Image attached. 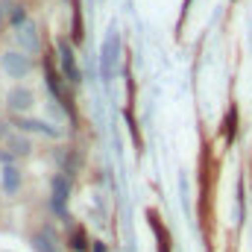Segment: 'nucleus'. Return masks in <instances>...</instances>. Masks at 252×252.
Here are the masks:
<instances>
[{
	"mask_svg": "<svg viewBox=\"0 0 252 252\" xmlns=\"http://www.w3.org/2000/svg\"><path fill=\"white\" fill-rule=\"evenodd\" d=\"M30 244H32L35 252H59L62 250L59 235H56V229H53L50 223H41V229H38L35 235H30Z\"/></svg>",
	"mask_w": 252,
	"mask_h": 252,
	"instance_id": "obj_4",
	"label": "nucleus"
},
{
	"mask_svg": "<svg viewBox=\"0 0 252 252\" xmlns=\"http://www.w3.org/2000/svg\"><path fill=\"white\" fill-rule=\"evenodd\" d=\"M70 190H73L70 176L62 173V170L53 173V179H50V205H53V211L64 214V205H67V199H70Z\"/></svg>",
	"mask_w": 252,
	"mask_h": 252,
	"instance_id": "obj_3",
	"label": "nucleus"
},
{
	"mask_svg": "<svg viewBox=\"0 0 252 252\" xmlns=\"http://www.w3.org/2000/svg\"><path fill=\"white\" fill-rule=\"evenodd\" d=\"M3 103H6V109H9L15 118H27V115L38 106V97H35V91H32L30 85H21V82H18V85H12V88L6 91V100H3Z\"/></svg>",
	"mask_w": 252,
	"mask_h": 252,
	"instance_id": "obj_2",
	"label": "nucleus"
},
{
	"mask_svg": "<svg viewBox=\"0 0 252 252\" xmlns=\"http://www.w3.org/2000/svg\"><path fill=\"white\" fill-rule=\"evenodd\" d=\"M18 132L24 135H47V138H59V129L47 121H35V118H15Z\"/></svg>",
	"mask_w": 252,
	"mask_h": 252,
	"instance_id": "obj_7",
	"label": "nucleus"
},
{
	"mask_svg": "<svg viewBox=\"0 0 252 252\" xmlns=\"http://www.w3.org/2000/svg\"><path fill=\"white\" fill-rule=\"evenodd\" d=\"M6 24H9V9H6V6L0 3V30H3Z\"/></svg>",
	"mask_w": 252,
	"mask_h": 252,
	"instance_id": "obj_13",
	"label": "nucleus"
},
{
	"mask_svg": "<svg viewBox=\"0 0 252 252\" xmlns=\"http://www.w3.org/2000/svg\"><path fill=\"white\" fill-rule=\"evenodd\" d=\"M0 67H3V73H6L9 79H27V76H32V70H35L38 64H35V56L24 53V50H18V47H6V50L0 53Z\"/></svg>",
	"mask_w": 252,
	"mask_h": 252,
	"instance_id": "obj_1",
	"label": "nucleus"
},
{
	"mask_svg": "<svg viewBox=\"0 0 252 252\" xmlns=\"http://www.w3.org/2000/svg\"><path fill=\"white\" fill-rule=\"evenodd\" d=\"M30 24V12L18 3V6H12L9 9V27H15V30H21V27H27Z\"/></svg>",
	"mask_w": 252,
	"mask_h": 252,
	"instance_id": "obj_10",
	"label": "nucleus"
},
{
	"mask_svg": "<svg viewBox=\"0 0 252 252\" xmlns=\"http://www.w3.org/2000/svg\"><path fill=\"white\" fill-rule=\"evenodd\" d=\"M112 53H118V35H112L106 41V56H103V73L112 76Z\"/></svg>",
	"mask_w": 252,
	"mask_h": 252,
	"instance_id": "obj_11",
	"label": "nucleus"
},
{
	"mask_svg": "<svg viewBox=\"0 0 252 252\" xmlns=\"http://www.w3.org/2000/svg\"><path fill=\"white\" fill-rule=\"evenodd\" d=\"M3 147L15 156V158H30L32 153H35V144H32V138L30 135H24V132H12L6 141H3Z\"/></svg>",
	"mask_w": 252,
	"mask_h": 252,
	"instance_id": "obj_6",
	"label": "nucleus"
},
{
	"mask_svg": "<svg viewBox=\"0 0 252 252\" xmlns=\"http://www.w3.org/2000/svg\"><path fill=\"white\" fill-rule=\"evenodd\" d=\"M15 41H18V50H24V53L35 56V53L41 50V35H38V24H35V21H30L27 27H21V30L15 32Z\"/></svg>",
	"mask_w": 252,
	"mask_h": 252,
	"instance_id": "obj_5",
	"label": "nucleus"
},
{
	"mask_svg": "<svg viewBox=\"0 0 252 252\" xmlns=\"http://www.w3.org/2000/svg\"><path fill=\"white\" fill-rule=\"evenodd\" d=\"M0 185H3V190H6L9 196H18V193H21V185H24V173H21V167H18V164L3 167V173H0Z\"/></svg>",
	"mask_w": 252,
	"mask_h": 252,
	"instance_id": "obj_8",
	"label": "nucleus"
},
{
	"mask_svg": "<svg viewBox=\"0 0 252 252\" xmlns=\"http://www.w3.org/2000/svg\"><path fill=\"white\" fill-rule=\"evenodd\" d=\"M62 67L64 73L70 76V82H79V70H76V62H73V50L62 41Z\"/></svg>",
	"mask_w": 252,
	"mask_h": 252,
	"instance_id": "obj_9",
	"label": "nucleus"
},
{
	"mask_svg": "<svg viewBox=\"0 0 252 252\" xmlns=\"http://www.w3.org/2000/svg\"><path fill=\"white\" fill-rule=\"evenodd\" d=\"M0 164H3V167H12V164H18V158H15V156H12V153L3 147V144H0Z\"/></svg>",
	"mask_w": 252,
	"mask_h": 252,
	"instance_id": "obj_12",
	"label": "nucleus"
}]
</instances>
